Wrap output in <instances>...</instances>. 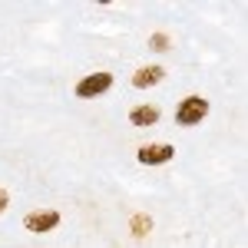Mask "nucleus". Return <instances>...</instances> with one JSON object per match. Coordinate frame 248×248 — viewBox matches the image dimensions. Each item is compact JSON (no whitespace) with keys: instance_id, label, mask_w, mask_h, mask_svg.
<instances>
[{"instance_id":"7ed1b4c3","label":"nucleus","mask_w":248,"mask_h":248,"mask_svg":"<svg viewBox=\"0 0 248 248\" xmlns=\"http://www.w3.org/2000/svg\"><path fill=\"white\" fill-rule=\"evenodd\" d=\"M175 149H172L169 142H155V146H142L139 149V162L142 166H159V162H169Z\"/></svg>"},{"instance_id":"39448f33","label":"nucleus","mask_w":248,"mask_h":248,"mask_svg":"<svg viewBox=\"0 0 248 248\" xmlns=\"http://www.w3.org/2000/svg\"><path fill=\"white\" fill-rule=\"evenodd\" d=\"M162 79V66H146V70H139L133 77V86L136 90H149V86H155Z\"/></svg>"},{"instance_id":"0eeeda50","label":"nucleus","mask_w":248,"mask_h":248,"mask_svg":"<svg viewBox=\"0 0 248 248\" xmlns=\"http://www.w3.org/2000/svg\"><path fill=\"white\" fill-rule=\"evenodd\" d=\"M129 229H133V235H136V238H142L146 232L153 229V218H149V215H136V218H133V225H129Z\"/></svg>"},{"instance_id":"20e7f679","label":"nucleus","mask_w":248,"mask_h":248,"mask_svg":"<svg viewBox=\"0 0 248 248\" xmlns=\"http://www.w3.org/2000/svg\"><path fill=\"white\" fill-rule=\"evenodd\" d=\"M57 222H60V215L57 212H33V215H27V218H23V225H27V229L30 232H50V229H57Z\"/></svg>"},{"instance_id":"f03ea898","label":"nucleus","mask_w":248,"mask_h":248,"mask_svg":"<svg viewBox=\"0 0 248 248\" xmlns=\"http://www.w3.org/2000/svg\"><path fill=\"white\" fill-rule=\"evenodd\" d=\"M109 86H113V77H109V73H93V77L79 79V86H77V96H79V99H93V96L106 93Z\"/></svg>"},{"instance_id":"423d86ee","label":"nucleus","mask_w":248,"mask_h":248,"mask_svg":"<svg viewBox=\"0 0 248 248\" xmlns=\"http://www.w3.org/2000/svg\"><path fill=\"white\" fill-rule=\"evenodd\" d=\"M129 123L133 126H155L159 123V109L155 106H139V109L129 113Z\"/></svg>"},{"instance_id":"1a4fd4ad","label":"nucleus","mask_w":248,"mask_h":248,"mask_svg":"<svg viewBox=\"0 0 248 248\" xmlns=\"http://www.w3.org/2000/svg\"><path fill=\"white\" fill-rule=\"evenodd\" d=\"M7 202H10V195H7V189H0V212L7 209Z\"/></svg>"},{"instance_id":"6e6552de","label":"nucleus","mask_w":248,"mask_h":248,"mask_svg":"<svg viewBox=\"0 0 248 248\" xmlns=\"http://www.w3.org/2000/svg\"><path fill=\"white\" fill-rule=\"evenodd\" d=\"M149 46H153V50H166V46H169V37H166V33H155V37L149 40Z\"/></svg>"},{"instance_id":"f257e3e1","label":"nucleus","mask_w":248,"mask_h":248,"mask_svg":"<svg viewBox=\"0 0 248 248\" xmlns=\"http://www.w3.org/2000/svg\"><path fill=\"white\" fill-rule=\"evenodd\" d=\"M209 116V103L202 99V96H186L182 103H179V109H175V123L179 126H195V123H202Z\"/></svg>"}]
</instances>
